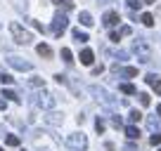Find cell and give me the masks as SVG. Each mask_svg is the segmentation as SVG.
<instances>
[{
  "mask_svg": "<svg viewBox=\"0 0 161 151\" xmlns=\"http://www.w3.org/2000/svg\"><path fill=\"white\" fill-rule=\"evenodd\" d=\"M12 81H14V78H12L10 73H5V71H3V73H0V83H3V85H10Z\"/></svg>",
  "mask_w": 161,
  "mask_h": 151,
  "instance_id": "25",
  "label": "cell"
},
{
  "mask_svg": "<svg viewBox=\"0 0 161 151\" xmlns=\"http://www.w3.org/2000/svg\"><path fill=\"white\" fill-rule=\"evenodd\" d=\"M78 21H80L83 26H92V24H95V21H92V17H90V12H80V14H78Z\"/></svg>",
  "mask_w": 161,
  "mask_h": 151,
  "instance_id": "15",
  "label": "cell"
},
{
  "mask_svg": "<svg viewBox=\"0 0 161 151\" xmlns=\"http://www.w3.org/2000/svg\"><path fill=\"white\" fill-rule=\"evenodd\" d=\"M119 33H121V38H123V35H130V33H133V29H130V26H123Z\"/></svg>",
  "mask_w": 161,
  "mask_h": 151,
  "instance_id": "32",
  "label": "cell"
},
{
  "mask_svg": "<svg viewBox=\"0 0 161 151\" xmlns=\"http://www.w3.org/2000/svg\"><path fill=\"white\" fill-rule=\"evenodd\" d=\"M71 35H74V40H78V43H88V40H90L88 33H86V31H80V29H74V33H71Z\"/></svg>",
  "mask_w": 161,
  "mask_h": 151,
  "instance_id": "14",
  "label": "cell"
},
{
  "mask_svg": "<svg viewBox=\"0 0 161 151\" xmlns=\"http://www.w3.org/2000/svg\"><path fill=\"white\" fill-rule=\"evenodd\" d=\"M159 121H161V118H154V116H147V128H149L152 132H159Z\"/></svg>",
  "mask_w": 161,
  "mask_h": 151,
  "instance_id": "16",
  "label": "cell"
},
{
  "mask_svg": "<svg viewBox=\"0 0 161 151\" xmlns=\"http://www.w3.org/2000/svg\"><path fill=\"white\" fill-rule=\"evenodd\" d=\"M0 151H3V149H0Z\"/></svg>",
  "mask_w": 161,
  "mask_h": 151,
  "instance_id": "43",
  "label": "cell"
},
{
  "mask_svg": "<svg viewBox=\"0 0 161 151\" xmlns=\"http://www.w3.org/2000/svg\"><path fill=\"white\" fill-rule=\"evenodd\" d=\"M59 55H62V59H64L66 64H71V61H74V59H71V50H69V47H62Z\"/></svg>",
  "mask_w": 161,
  "mask_h": 151,
  "instance_id": "22",
  "label": "cell"
},
{
  "mask_svg": "<svg viewBox=\"0 0 161 151\" xmlns=\"http://www.w3.org/2000/svg\"><path fill=\"white\" fill-rule=\"evenodd\" d=\"M126 3H128V7H130L133 12L140 10V5H142V0H126Z\"/></svg>",
  "mask_w": 161,
  "mask_h": 151,
  "instance_id": "28",
  "label": "cell"
},
{
  "mask_svg": "<svg viewBox=\"0 0 161 151\" xmlns=\"http://www.w3.org/2000/svg\"><path fill=\"white\" fill-rule=\"evenodd\" d=\"M3 109H7V102L5 99H0V111H3Z\"/></svg>",
  "mask_w": 161,
  "mask_h": 151,
  "instance_id": "38",
  "label": "cell"
},
{
  "mask_svg": "<svg viewBox=\"0 0 161 151\" xmlns=\"http://www.w3.org/2000/svg\"><path fill=\"white\" fill-rule=\"evenodd\" d=\"M97 3H100V5H104V3H109V0H97Z\"/></svg>",
  "mask_w": 161,
  "mask_h": 151,
  "instance_id": "41",
  "label": "cell"
},
{
  "mask_svg": "<svg viewBox=\"0 0 161 151\" xmlns=\"http://www.w3.org/2000/svg\"><path fill=\"white\" fill-rule=\"evenodd\" d=\"M29 85L31 87H45V81H43L40 76H31V78H29Z\"/></svg>",
  "mask_w": 161,
  "mask_h": 151,
  "instance_id": "18",
  "label": "cell"
},
{
  "mask_svg": "<svg viewBox=\"0 0 161 151\" xmlns=\"http://www.w3.org/2000/svg\"><path fill=\"white\" fill-rule=\"evenodd\" d=\"M126 57H128V55H126L123 50H119V52H116V59H126Z\"/></svg>",
  "mask_w": 161,
  "mask_h": 151,
  "instance_id": "36",
  "label": "cell"
},
{
  "mask_svg": "<svg viewBox=\"0 0 161 151\" xmlns=\"http://www.w3.org/2000/svg\"><path fill=\"white\" fill-rule=\"evenodd\" d=\"M5 144L7 146H19V137H17V135H7L5 137Z\"/></svg>",
  "mask_w": 161,
  "mask_h": 151,
  "instance_id": "21",
  "label": "cell"
},
{
  "mask_svg": "<svg viewBox=\"0 0 161 151\" xmlns=\"http://www.w3.org/2000/svg\"><path fill=\"white\" fill-rule=\"evenodd\" d=\"M36 52H38L40 57H45V59H50V57H52V47L45 45V43H40V45L36 47Z\"/></svg>",
  "mask_w": 161,
  "mask_h": 151,
  "instance_id": "12",
  "label": "cell"
},
{
  "mask_svg": "<svg viewBox=\"0 0 161 151\" xmlns=\"http://www.w3.org/2000/svg\"><path fill=\"white\" fill-rule=\"evenodd\" d=\"M111 71H116V73L123 76V78H135V76H137V69H135V66H123V69H119V66H111Z\"/></svg>",
  "mask_w": 161,
  "mask_h": 151,
  "instance_id": "9",
  "label": "cell"
},
{
  "mask_svg": "<svg viewBox=\"0 0 161 151\" xmlns=\"http://www.w3.org/2000/svg\"><path fill=\"white\" fill-rule=\"evenodd\" d=\"M55 5H59V7H64V10H71L74 7V0H52Z\"/></svg>",
  "mask_w": 161,
  "mask_h": 151,
  "instance_id": "20",
  "label": "cell"
},
{
  "mask_svg": "<svg viewBox=\"0 0 161 151\" xmlns=\"http://www.w3.org/2000/svg\"><path fill=\"white\" fill-rule=\"evenodd\" d=\"M149 144H152V146H159V144H161V132H152Z\"/></svg>",
  "mask_w": 161,
  "mask_h": 151,
  "instance_id": "23",
  "label": "cell"
},
{
  "mask_svg": "<svg viewBox=\"0 0 161 151\" xmlns=\"http://www.w3.org/2000/svg\"><path fill=\"white\" fill-rule=\"evenodd\" d=\"M102 71H104V66H102V64L100 66H92V76H100Z\"/></svg>",
  "mask_w": 161,
  "mask_h": 151,
  "instance_id": "34",
  "label": "cell"
},
{
  "mask_svg": "<svg viewBox=\"0 0 161 151\" xmlns=\"http://www.w3.org/2000/svg\"><path fill=\"white\" fill-rule=\"evenodd\" d=\"M119 90L121 92H123V95H135V85H130V83H121V85H119Z\"/></svg>",
  "mask_w": 161,
  "mask_h": 151,
  "instance_id": "17",
  "label": "cell"
},
{
  "mask_svg": "<svg viewBox=\"0 0 161 151\" xmlns=\"http://www.w3.org/2000/svg\"><path fill=\"white\" fill-rule=\"evenodd\" d=\"M152 87H154V92H156V95H161V81H156Z\"/></svg>",
  "mask_w": 161,
  "mask_h": 151,
  "instance_id": "35",
  "label": "cell"
},
{
  "mask_svg": "<svg viewBox=\"0 0 161 151\" xmlns=\"http://www.w3.org/2000/svg\"><path fill=\"white\" fill-rule=\"evenodd\" d=\"M69 26V19H66V14H62V12H57L55 19H52V33L59 38L62 33H64V29Z\"/></svg>",
  "mask_w": 161,
  "mask_h": 151,
  "instance_id": "6",
  "label": "cell"
},
{
  "mask_svg": "<svg viewBox=\"0 0 161 151\" xmlns=\"http://www.w3.org/2000/svg\"><path fill=\"white\" fill-rule=\"evenodd\" d=\"M156 113H159V118H161V104H159V106H156Z\"/></svg>",
  "mask_w": 161,
  "mask_h": 151,
  "instance_id": "40",
  "label": "cell"
},
{
  "mask_svg": "<svg viewBox=\"0 0 161 151\" xmlns=\"http://www.w3.org/2000/svg\"><path fill=\"white\" fill-rule=\"evenodd\" d=\"M36 99H31V102H36V104L40 106V109H52V106H55V95H52V92H38V95H33Z\"/></svg>",
  "mask_w": 161,
  "mask_h": 151,
  "instance_id": "5",
  "label": "cell"
},
{
  "mask_svg": "<svg viewBox=\"0 0 161 151\" xmlns=\"http://www.w3.org/2000/svg\"><path fill=\"white\" fill-rule=\"evenodd\" d=\"M137 97H140V104H142V106H149V102H152V97H149V95H147V92H140V95H137Z\"/></svg>",
  "mask_w": 161,
  "mask_h": 151,
  "instance_id": "26",
  "label": "cell"
},
{
  "mask_svg": "<svg viewBox=\"0 0 161 151\" xmlns=\"http://www.w3.org/2000/svg\"><path fill=\"white\" fill-rule=\"evenodd\" d=\"M3 97H5V99H10V102H19L17 92H12V90H3Z\"/></svg>",
  "mask_w": 161,
  "mask_h": 151,
  "instance_id": "24",
  "label": "cell"
},
{
  "mask_svg": "<svg viewBox=\"0 0 161 151\" xmlns=\"http://www.w3.org/2000/svg\"><path fill=\"white\" fill-rule=\"evenodd\" d=\"M5 135H7V132H5V128L0 125V137H5Z\"/></svg>",
  "mask_w": 161,
  "mask_h": 151,
  "instance_id": "39",
  "label": "cell"
},
{
  "mask_svg": "<svg viewBox=\"0 0 161 151\" xmlns=\"http://www.w3.org/2000/svg\"><path fill=\"white\" fill-rule=\"evenodd\" d=\"M90 92H92V97H95L97 102H102V104L109 106V109H116V106H119V102L114 99V95H111L109 90H104V87H100V85H90Z\"/></svg>",
  "mask_w": 161,
  "mask_h": 151,
  "instance_id": "2",
  "label": "cell"
},
{
  "mask_svg": "<svg viewBox=\"0 0 161 151\" xmlns=\"http://www.w3.org/2000/svg\"><path fill=\"white\" fill-rule=\"evenodd\" d=\"M104 149H107V151H116V146L111 144V142H107V144H104Z\"/></svg>",
  "mask_w": 161,
  "mask_h": 151,
  "instance_id": "37",
  "label": "cell"
},
{
  "mask_svg": "<svg viewBox=\"0 0 161 151\" xmlns=\"http://www.w3.org/2000/svg\"><path fill=\"white\" fill-rule=\"evenodd\" d=\"M128 118H130V123H137V121L142 118V113H140L137 109H133V111H130V116H128Z\"/></svg>",
  "mask_w": 161,
  "mask_h": 151,
  "instance_id": "27",
  "label": "cell"
},
{
  "mask_svg": "<svg viewBox=\"0 0 161 151\" xmlns=\"http://www.w3.org/2000/svg\"><path fill=\"white\" fill-rule=\"evenodd\" d=\"M10 33H12V38H14V43H19V45H29V43L33 40V35H31L21 24H17V21L10 24Z\"/></svg>",
  "mask_w": 161,
  "mask_h": 151,
  "instance_id": "3",
  "label": "cell"
},
{
  "mask_svg": "<svg viewBox=\"0 0 161 151\" xmlns=\"http://www.w3.org/2000/svg\"><path fill=\"white\" fill-rule=\"evenodd\" d=\"M78 59H80V64H83V66H90V64H92V59H95V55H92V50H88V47H86V50L80 52Z\"/></svg>",
  "mask_w": 161,
  "mask_h": 151,
  "instance_id": "11",
  "label": "cell"
},
{
  "mask_svg": "<svg viewBox=\"0 0 161 151\" xmlns=\"http://www.w3.org/2000/svg\"><path fill=\"white\" fill-rule=\"evenodd\" d=\"M126 137L128 139H140V128L137 125H128L126 128Z\"/></svg>",
  "mask_w": 161,
  "mask_h": 151,
  "instance_id": "13",
  "label": "cell"
},
{
  "mask_svg": "<svg viewBox=\"0 0 161 151\" xmlns=\"http://www.w3.org/2000/svg\"><path fill=\"white\" fill-rule=\"evenodd\" d=\"M104 128H107V125H104V121H102V118H97V121H95V130L102 135V132H104Z\"/></svg>",
  "mask_w": 161,
  "mask_h": 151,
  "instance_id": "29",
  "label": "cell"
},
{
  "mask_svg": "<svg viewBox=\"0 0 161 151\" xmlns=\"http://www.w3.org/2000/svg\"><path fill=\"white\" fill-rule=\"evenodd\" d=\"M145 81L149 83V85H154V83L159 81V76H156V73H149V76H147V78H145Z\"/></svg>",
  "mask_w": 161,
  "mask_h": 151,
  "instance_id": "31",
  "label": "cell"
},
{
  "mask_svg": "<svg viewBox=\"0 0 161 151\" xmlns=\"http://www.w3.org/2000/svg\"><path fill=\"white\" fill-rule=\"evenodd\" d=\"M133 52H135V57H137V61H140V64L152 61V45L145 40V38H137V40L133 43Z\"/></svg>",
  "mask_w": 161,
  "mask_h": 151,
  "instance_id": "1",
  "label": "cell"
},
{
  "mask_svg": "<svg viewBox=\"0 0 161 151\" xmlns=\"http://www.w3.org/2000/svg\"><path fill=\"white\" fill-rule=\"evenodd\" d=\"M140 21H142V24H145V26H154V17H152L149 12H145V14L140 17Z\"/></svg>",
  "mask_w": 161,
  "mask_h": 151,
  "instance_id": "19",
  "label": "cell"
},
{
  "mask_svg": "<svg viewBox=\"0 0 161 151\" xmlns=\"http://www.w3.org/2000/svg\"><path fill=\"white\" fill-rule=\"evenodd\" d=\"M66 144L76 151H86L88 149V137L83 132H71V135H66Z\"/></svg>",
  "mask_w": 161,
  "mask_h": 151,
  "instance_id": "4",
  "label": "cell"
},
{
  "mask_svg": "<svg viewBox=\"0 0 161 151\" xmlns=\"http://www.w3.org/2000/svg\"><path fill=\"white\" fill-rule=\"evenodd\" d=\"M109 40L111 43H119L121 40V33H119V31H111V33H109Z\"/></svg>",
  "mask_w": 161,
  "mask_h": 151,
  "instance_id": "30",
  "label": "cell"
},
{
  "mask_svg": "<svg viewBox=\"0 0 161 151\" xmlns=\"http://www.w3.org/2000/svg\"><path fill=\"white\" fill-rule=\"evenodd\" d=\"M7 64L12 66V69H17V71H31V61H24L21 57H7Z\"/></svg>",
  "mask_w": 161,
  "mask_h": 151,
  "instance_id": "7",
  "label": "cell"
},
{
  "mask_svg": "<svg viewBox=\"0 0 161 151\" xmlns=\"http://www.w3.org/2000/svg\"><path fill=\"white\" fill-rule=\"evenodd\" d=\"M142 3H154V0H142Z\"/></svg>",
  "mask_w": 161,
  "mask_h": 151,
  "instance_id": "42",
  "label": "cell"
},
{
  "mask_svg": "<svg viewBox=\"0 0 161 151\" xmlns=\"http://www.w3.org/2000/svg\"><path fill=\"white\" fill-rule=\"evenodd\" d=\"M45 121L47 123H50V125H62V123H64V116H62V113H59V111H50V113H47V116H45Z\"/></svg>",
  "mask_w": 161,
  "mask_h": 151,
  "instance_id": "10",
  "label": "cell"
},
{
  "mask_svg": "<svg viewBox=\"0 0 161 151\" xmlns=\"http://www.w3.org/2000/svg\"><path fill=\"white\" fill-rule=\"evenodd\" d=\"M55 81H57V83H59V85H64V83H66V76H62V73H57V76H55Z\"/></svg>",
  "mask_w": 161,
  "mask_h": 151,
  "instance_id": "33",
  "label": "cell"
},
{
  "mask_svg": "<svg viewBox=\"0 0 161 151\" xmlns=\"http://www.w3.org/2000/svg\"><path fill=\"white\" fill-rule=\"evenodd\" d=\"M119 19H121V17H119V12L109 10V12H107L104 17H102V24H104L107 29H111V26H116V24H119Z\"/></svg>",
  "mask_w": 161,
  "mask_h": 151,
  "instance_id": "8",
  "label": "cell"
},
{
  "mask_svg": "<svg viewBox=\"0 0 161 151\" xmlns=\"http://www.w3.org/2000/svg\"><path fill=\"white\" fill-rule=\"evenodd\" d=\"M159 151H161V149H159Z\"/></svg>",
  "mask_w": 161,
  "mask_h": 151,
  "instance_id": "44",
  "label": "cell"
}]
</instances>
